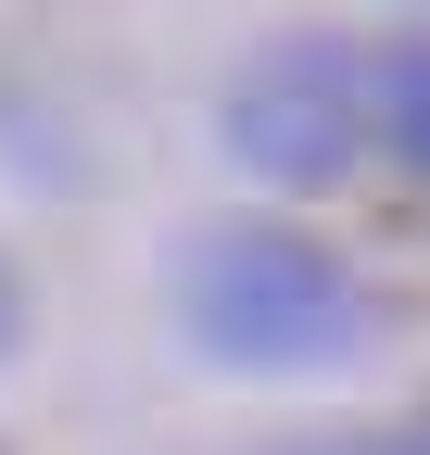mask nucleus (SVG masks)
Listing matches in <instances>:
<instances>
[{"instance_id": "f257e3e1", "label": "nucleus", "mask_w": 430, "mask_h": 455, "mask_svg": "<svg viewBox=\"0 0 430 455\" xmlns=\"http://www.w3.org/2000/svg\"><path fill=\"white\" fill-rule=\"evenodd\" d=\"M178 291H190L203 355H228V367H330L354 341V278L304 228H215Z\"/></svg>"}, {"instance_id": "f03ea898", "label": "nucleus", "mask_w": 430, "mask_h": 455, "mask_svg": "<svg viewBox=\"0 0 430 455\" xmlns=\"http://www.w3.org/2000/svg\"><path fill=\"white\" fill-rule=\"evenodd\" d=\"M367 140V64L342 38H279L253 51L241 89H228V152L279 190H330Z\"/></svg>"}, {"instance_id": "7ed1b4c3", "label": "nucleus", "mask_w": 430, "mask_h": 455, "mask_svg": "<svg viewBox=\"0 0 430 455\" xmlns=\"http://www.w3.org/2000/svg\"><path fill=\"white\" fill-rule=\"evenodd\" d=\"M367 101H380V127H393V152L405 164H430V38H405L380 76H367Z\"/></svg>"}, {"instance_id": "20e7f679", "label": "nucleus", "mask_w": 430, "mask_h": 455, "mask_svg": "<svg viewBox=\"0 0 430 455\" xmlns=\"http://www.w3.org/2000/svg\"><path fill=\"white\" fill-rule=\"evenodd\" d=\"M304 455H418V430H393V443H304Z\"/></svg>"}, {"instance_id": "39448f33", "label": "nucleus", "mask_w": 430, "mask_h": 455, "mask_svg": "<svg viewBox=\"0 0 430 455\" xmlns=\"http://www.w3.org/2000/svg\"><path fill=\"white\" fill-rule=\"evenodd\" d=\"M0 329H13V278H0Z\"/></svg>"}, {"instance_id": "423d86ee", "label": "nucleus", "mask_w": 430, "mask_h": 455, "mask_svg": "<svg viewBox=\"0 0 430 455\" xmlns=\"http://www.w3.org/2000/svg\"><path fill=\"white\" fill-rule=\"evenodd\" d=\"M418 455H430V418H418Z\"/></svg>"}]
</instances>
